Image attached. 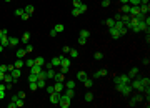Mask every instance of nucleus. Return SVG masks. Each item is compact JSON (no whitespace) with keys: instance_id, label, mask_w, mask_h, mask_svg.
<instances>
[{"instance_id":"nucleus-57","label":"nucleus","mask_w":150,"mask_h":108,"mask_svg":"<svg viewBox=\"0 0 150 108\" xmlns=\"http://www.w3.org/2000/svg\"><path fill=\"white\" fill-rule=\"evenodd\" d=\"M99 72H100V75H102V76L107 75V70H105V68H102V70H99Z\"/></svg>"},{"instance_id":"nucleus-37","label":"nucleus","mask_w":150,"mask_h":108,"mask_svg":"<svg viewBox=\"0 0 150 108\" xmlns=\"http://www.w3.org/2000/svg\"><path fill=\"white\" fill-rule=\"evenodd\" d=\"M94 58H95V60H99V62H100V60L103 58V53H102V52H95V53H94Z\"/></svg>"},{"instance_id":"nucleus-25","label":"nucleus","mask_w":150,"mask_h":108,"mask_svg":"<svg viewBox=\"0 0 150 108\" xmlns=\"http://www.w3.org/2000/svg\"><path fill=\"white\" fill-rule=\"evenodd\" d=\"M23 12H25V13H28V15H32L33 12H35V7H33V5H27L25 8H23Z\"/></svg>"},{"instance_id":"nucleus-2","label":"nucleus","mask_w":150,"mask_h":108,"mask_svg":"<svg viewBox=\"0 0 150 108\" xmlns=\"http://www.w3.org/2000/svg\"><path fill=\"white\" fill-rule=\"evenodd\" d=\"M70 102H72V98H68L67 95H60L57 105H58L60 108H68V107H70Z\"/></svg>"},{"instance_id":"nucleus-52","label":"nucleus","mask_w":150,"mask_h":108,"mask_svg":"<svg viewBox=\"0 0 150 108\" xmlns=\"http://www.w3.org/2000/svg\"><path fill=\"white\" fill-rule=\"evenodd\" d=\"M110 5V0H102V7H108Z\"/></svg>"},{"instance_id":"nucleus-61","label":"nucleus","mask_w":150,"mask_h":108,"mask_svg":"<svg viewBox=\"0 0 150 108\" xmlns=\"http://www.w3.org/2000/svg\"><path fill=\"white\" fill-rule=\"evenodd\" d=\"M120 3H122V5H125V3H128V0H120Z\"/></svg>"},{"instance_id":"nucleus-45","label":"nucleus","mask_w":150,"mask_h":108,"mask_svg":"<svg viewBox=\"0 0 150 108\" xmlns=\"http://www.w3.org/2000/svg\"><path fill=\"white\" fill-rule=\"evenodd\" d=\"M45 90H47V92H49V93L55 92V90H53V85H47V86H45Z\"/></svg>"},{"instance_id":"nucleus-48","label":"nucleus","mask_w":150,"mask_h":108,"mask_svg":"<svg viewBox=\"0 0 150 108\" xmlns=\"http://www.w3.org/2000/svg\"><path fill=\"white\" fill-rule=\"evenodd\" d=\"M20 18H22V20H28V18H30V15H28V13H25V12H23L22 15H20Z\"/></svg>"},{"instance_id":"nucleus-14","label":"nucleus","mask_w":150,"mask_h":108,"mask_svg":"<svg viewBox=\"0 0 150 108\" xmlns=\"http://www.w3.org/2000/svg\"><path fill=\"white\" fill-rule=\"evenodd\" d=\"M78 37L87 38V40H89V37H90V30H87V28H82V30H80V35H78Z\"/></svg>"},{"instance_id":"nucleus-47","label":"nucleus","mask_w":150,"mask_h":108,"mask_svg":"<svg viewBox=\"0 0 150 108\" xmlns=\"http://www.w3.org/2000/svg\"><path fill=\"white\" fill-rule=\"evenodd\" d=\"M78 43H80V45H85V43H87V38H82V37H78V40H77Z\"/></svg>"},{"instance_id":"nucleus-10","label":"nucleus","mask_w":150,"mask_h":108,"mask_svg":"<svg viewBox=\"0 0 150 108\" xmlns=\"http://www.w3.org/2000/svg\"><path fill=\"white\" fill-rule=\"evenodd\" d=\"M53 81H65V75L62 73V72H58V73H55L53 75V78H52Z\"/></svg>"},{"instance_id":"nucleus-50","label":"nucleus","mask_w":150,"mask_h":108,"mask_svg":"<svg viewBox=\"0 0 150 108\" xmlns=\"http://www.w3.org/2000/svg\"><path fill=\"white\" fill-rule=\"evenodd\" d=\"M44 67H45V70H49V68H53V67H52V63H50V62H45V63H44Z\"/></svg>"},{"instance_id":"nucleus-51","label":"nucleus","mask_w":150,"mask_h":108,"mask_svg":"<svg viewBox=\"0 0 150 108\" xmlns=\"http://www.w3.org/2000/svg\"><path fill=\"white\" fill-rule=\"evenodd\" d=\"M22 13H23V8H17V10H15V15L17 17H20Z\"/></svg>"},{"instance_id":"nucleus-1","label":"nucleus","mask_w":150,"mask_h":108,"mask_svg":"<svg viewBox=\"0 0 150 108\" xmlns=\"http://www.w3.org/2000/svg\"><path fill=\"white\" fill-rule=\"evenodd\" d=\"M115 88H117V92H118V93H122L123 97H127V95H130V93L133 92V90H132V86H130V83H117Z\"/></svg>"},{"instance_id":"nucleus-36","label":"nucleus","mask_w":150,"mask_h":108,"mask_svg":"<svg viewBox=\"0 0 150 108\" xmlns=\"http://www.w3.org/2000/svg\"><path fill=\"white\" fill-rule=\"evenodd\" d=\"M120 20H122L123 23H127V22L130 20V15H128V13H123V15H120Z\"/></svg>"},{"instance_id":"nucleus-4","label":"nucleus","mask_w":150,"mask_h":108,"mask_svg":"<svg viewBox=\"0 0 150 108\" xmlns=\"http://www.w3.org/2000/svg\"><path fill=\"white\" fill-rule=\"evenodd\" d=\"M130 80H132V78H130L128 75H117L115 78H113L115 85H117V83H130Z\"/></svg>"},{"instance_id":"nucleus-43","label":"nucleus","mask_w":150,"mask_h":108,"mask_svg":"<svg viewBox=\"0 0 150 108\" xmlns=\"http://www.w3.org/2000/svg\"><path fill=\"white\" fill-rule=\"evenodd\" d=\"M80 5H82V0H73V7L75 8H78Z\"/></svg>"},{"instance_id":"nucleus-7","label":"nucleus","mask_w":150,"mask_h":108,"mask_svg":"<svg viewBox=\"0 0 150 108\" xmlns=\"http://www.w3.org/2000/svg\"><path fill=\"white\" fill-rule=\"evenodd\" d=\"M53 90L58 93H62L65 90V85H63V81H53Z\"/></svg>"},{"instance_id":"nucleus-30","label":"nucleus","mask_w":150,"mask_h":108,"mask_svg":"<svg viewBox=\"0 0 150 108\" xmlns=\"http://www.w3.org/2000/svg\"><path fill=\"white\" fill-rule=\"evenodd\" d=\"M83 85L87 86V88H92V86H94V80H90V78H85V80H83Z\"/></svg>"},{"instance_id":"nucleus-59","label":"nucleus","mask_w":150,"mask_h":108,"mask_svg":"<svg viewBox=\"0 0 150 108\" xmlns=\"http://www.w3.org/2000/svg\"><path fill=\"white\" fill-rule=\"evenodd\" d=\"M140 5H149V0H140Z\"/></svg>"},{"instance_id":"nucleus-40","label":"nucleus","mask_w":150,"mask_h":108,"mask_svg":"<svg viewBox=\"0 0 150 108\" xmlns=\"http://www.w3.org/2000/svg\"><path fill=\"white\" fill-rule=\"evenodd\" d=\"M25 52H27V53H30V52H33V45H30V43H27V45H25Z\"/></svg>"},{"instance_id":"nucleus-20","label":"nucleus","mask_w":150,"mask_h":108,"mask_svg":"<svg viewBox=\"0 0 150 108\" xmlns=\"http://www.w3.org/2000/svg\"><path fill=\"white\" fill-rule=\"evenodd\" d=\"M28 40H30V33H28V32H25V33L22 35V38H20V42L27 45V43H28Z\"/></svg>"},{"instance_id":"nucleus-13","label":"nucleus","mask_w":150,"mask_h":108,"mask_svg":"<svg viewBox=\"0 0 150 108\" xmlns=\"http://www.w3.org/2000/svg\"><path fill=\"white\" fill-rule=\"evenodd\" d=\"M139 81L142 83V86H150V78L149 76H140Z\"/></svg>"},{"instance_id":"nucleus-16","label":"nucleus","mask_w":150,"mask_h":108,"mask_svg":"<svg viewBox=\"0 0 150 108\" xmlns=\"http://www.w3.org/2000/svg\"><path fill=\"white\" fill-rule=\"evenodd\" d=\"M85 78H89V76H87V73H85V72H77V80H80L83 83V80H85Z\"/></svg>"},{"instance_id":"nucleus-17","label":"nucleus","mask_w":150,"mask_h":108,"mask_svg":"<svg viewBox=\"0 0 150 108\" xmlns=\"http://www.w3.org/2000/svg\"><path fill=\"white\" fill-rule=\"evenodd\" d=\"M0 43H2L3 47H10V43H8V35H3V37H0Z\"/></svg>"},{"instance_id":"nucleus-60","label":"nucleus","mask_w":150,"mask_h":108,"mask_svg":"<svg viewBox=\"0 0 150 108\" xmlns=\"http://www.w3.org/2000/svg\"><path fill=\"white\" fill-rule=\"evenodd\" d=\"M3 76H5V73H3V72L0 70V81H3Z\"/></svg>"},{"instance_id":"nucleus-26","label":"nucleus","mask_w":150,"mask_h":108,"mask_svg":"<svg viewBox=\"0 0 150 108\" xmlns=\"http://www.w3.org/2000/svg\"><path fill=\"white\" fill-rule=\"evenodd\" d=\"M37 86H39V88H45V86H47L45 78H39V80H37Z\"/></svg>"},{"instance_id":"nucleus-23","label":"nucleus","mask_w":150,"mask_h":108,"mask_svg":"<svg viewBox=\"0 0 150 108\" xmlns=\"http://www.w3.org/2000/svg\"><path fill=\"white\" fill-rule=\"evenodd\" d=\"M83 98H85V102H87V103L94 102V93H92V92H87V93H85V97H83Z\"/></svg>"},{"instance_id":"nucleus-62","label":"nucleus","mask_w":150,"mask_h":108,"mask_svg":"<svg viewBox=\"0 0 150 108\" xmlns=\"http://www.w3.org/2000/svg\"><path fill=\"white\" fill-rule=\"evenodd\" d=\"M5 48V47H3V45H2V43H0V52H2V50Z\"/></svg>"},{"instance_id":"nucleus-34","label":"nucleus","mask_w":150,"mask_h":108,"mask_svg":"<svg viewBox=\"0 0 150 108\" xmlns=\"http://www.w3.org/2000/svg\"><path fill=\"white\" fill-rule=\"evenodd\" d=\"M27 80H28V81H37V80H39V75H35V73H30V75L27 76Z\"/></svg>"},{"instance_id":"nucleus-11","label":"nucleus","mask_w":150,"mask_h":108,"mask_svg":"<svg viewBox=\"0 0 150 108\" xmlns=\"http://www.w3.org/2000/svg\"><path fill=\"white\" fill-rule=\"evenodd\" d=\"M63 95H67L68 98H73L75 97V88H65L63 90Z\"/></svg>"},{"instance_id":"nucleus-24","label":"nucleus","mask_w":150,"mask_h":108,"mask_svg":"<svg viewBox=\"0 0 150 108\" xmlns=\"http://www.w3.org/2000/svg\"><path fill=\"white\" fill-rule=\"evenodd\" d=\"M53 28H55V32H57V33H62L63 30H65V25H63V23H57Z\"/></svg>"},{"instance_id":"nucleus-42","label":"nucleus","mask_w":150,"mask_h":108,"mask_svg":"<svg viewBox=\"0 0 150 108\" xmlns=\"http://www.w3.org/2000/svg\"><path fill=\"white\" fill-rule=\"evenodd\" d=\"M72 15H73V17H78V15H80V10L73 7V10H72Z\"/></svg>"},{"instance_id":"nucleus-53","label":"nucleus","mask_w":150,"mask_h":108,"mask_svg":"<svg viewBox=\"0 0 150 108\" xmlns=\"http://www.w3.org/2000/svg\"><path fill=\"white\" fill-rule=\"evenodd\" d=\"M7 107H8V108H17V103H15V102H12V100H10V103H8Z\"/></svg>"},{"instance_id":"nucleus-21","label":"nucleus","mask_w":150,"mask_h":108,"mask_svg":"<svg viewBox=\"0 0 150 108\" xmlns=\"http://www.w3.org/2000/svg\"><path fill=\"white\" fill-rule=\"evenodd\" d=\"M127 75L130 76V78H135V76L139 75V68H135V67H133V68H132V70H130V72H128Z\"/></svg>"},{"instance_id":"nucleus-18","label":"nucleus","mask_w":150,"mask_h":108,"mask_svg":"<svg viewBox=\"0 0 150 108\" xmlns=\"http://www.w3.org/2000/svg\"><path fill=\"white\" fill-rule=\"evenodd\" d=\"M60 67H68V68H70V58H67V57H62Z\"/></svg>"},{"instance_id":"nucleus-5","label":"nucleus","mask_w":150,"mask_h":108,"mask_svg":"<svg viewBox=\"0 0 150 108\" xmlns=\"http://www.w3.org/2000/svg\"><path fill=\"white\" fill-rule=\"evenodd\" d=\"M60 95L62 93H58V92H52L50 93V103H52V105H57V103H58V98H60Z\"/></svg>"},{"instance_id":"nucleus-44","label":"nucleus","mask_w":150,"mask_h":108,"mask_svg":"<svg viewBox=\"0 0 150 108\" xmlns=\"http://www.w3.org/2000/svg\"><path fill=\"white\" fill-rule=\"evenodd\" d=\"M3 35H8V30L7 28H0V37H3Z\"/></svg>"},{"instance_id":"nucleus-46","label":"nucleus","mask_w":150,"mask_h":108,"mask_svg":"<svg viewBox=\"0 0 150 108\" xmlns=\"http://www.w3.org/2000/svg\"><path fill=\"white\" fill-rule=\"evenodd\" d=\"M68 70H70L68 67H60V72L63 73V75H65V73H68Z\"/></svg>"},{"instance_id":"nucleus-9","label":"nucleus","mask_w":150,"mask_h":108,"mask_svg":"<svg viewBox=\"0 0 150 108\" xmlns=\"http://www.w3.org/2000/svg\"><path fill=\"white\" fill-rule=\"evenodd\" d=\"M60 62H62V55H58V57H53L50 63H52V67L55 68V67H60Z\"/></svg>"},{"instance_id":"nucleus-3","label":"nucleus","mask_w":150,"mask_h":108,"mask_svg":"<svg viewBox=\"0 0 150 108\" xmlns=\"http://www.w3.org/2000/svg\"><path fill=\"white\" fill-rule=\"evenodd\" d=\"M142 100H144V93H137V95H133L132 98H130V102H128V105H130V107H135V105H137V103L139 102H142Z\"/></svg>"},{"instance_id":"nucleus-38","label":"nucleus","mask_w":150,"mask_h":108,"mask_svg":"<svg viewBox=\"0 0 150 108\" xmlns=\"http://www.w3.org/2000/svg\"><path fill=\"white\" fill-rule=\"evenodd\" d=\"M33 65H35V62H33V58H27V62H25V67H28V68H32Z\"/></svg>"},{"instance_id":"nucleus-35","label":"nucleus","mask_w":150,"mask_h":108,"mask_svg":"<svg viewBox=\"0 0 150 108\" xmlns=\"http://www.w3.org/2000/svg\"><path fill=\"white\" fill-rule=\"evenodd\" d=\"M65 88H75V81H73V80H67Z\"/></svg>"},{"instance_id":"nucleus-63","label":"nucleus","mask_w":150,"mask_h":108,"mask_svg":"<svg viewBox=\"0 0 150 108\" xmlns=\"http://www.w3.org/2000/svg\"><path fill=\"white\" fill-rule=\"evenodd\" d=\"M5 2H12V0H5Z\"/></svg>"},{"instance_id":"nucleus-22","label":"nucleus","mask_w":150,"mask_h":108,"mask_svg":"<svg viewBox=\"0 0 150 108\" xmlns=\"http://www.w3.org/2000/svg\"><path fill=\"white\" fill-rule=\"evenodd\" d=\"M15 55H17V58H23V57L27 55V52H25V48H18Z\"/></svg>"},{"instance_id":"nucleus-39","label":"nucleus","mask_w":150,"mask_h":108,"mask_svg":"<svg viewBox=\"0 0 150 108\" xmlns=\"http://www.w3.org/2000/svg\"><path fill=\"white\" fill-rule=\"evenodd\" d=\"M87 8H89V7L85 5V3H83V2H82V5L78 7V10H80V13H85V12H87Z\"/></svg>"},{"instance_id":"nucleus-6","label":"nucleus","mask_w":150,"mask_h":108,"mask_svg":"<svg viewBox=\"0 0 150 108\" xmlns=\"http://www.w3.org/2000/svg\"><path fill=\"white\" fill-rule=\"evenodd\" d=\"M10 73H12V76H13V83H17V81H18V78L22 76V70H20V68H13Z\"/></svg>"},{"instance_id":"nucleus-55","label":"nucleus","mask_w":150,"mask_h":108,"mask_svg":"<svg viewBox=\"0 0 150 108\" xmlns=\"http://www.w3.org/2000/svg\"><path fill=\"white\" fill-rule=\"evenodd\" d=\"M50 37L53 38V37H57V32H55V28H52V30H50Z\"/></svg>"},{"instance_id":"nucleus-29","label":"nucleus","mask_w":150,"mask_h":108,"mask_svg":"<svg viewBox=\"0 0 150 108\" xmlns=\"http://www.w3.org/2000/svg\"><path fill=\"white\" fill-rule=\"evenodd\" d=\"M139 10H140V13L147 15L149 13V5H139Z\"/></svg>"},{"instance_id":"nucleus-27","label":"nucleus","mask_w":150,"mask_h":108,"mask_svg":"<svg viewBox=\"0 0 150 108\" xmlns=\"http://www.w3.org/2000/svg\"><path fill=\"white\" fill-rule=\"evenodd\" d=\"M45 72H47V80H52L53 75H55V70L53 68H49V70H45Z\"/></svg>"},{"instance_id":"nucleus-49","label":"nucleus","mask_w":150,"mask_h":108,"mask_svg":"<svg viewBox=\"0 0 150 108\" xmlns=\"http://www.w3.org/2000/svg\"><path fill=\"white\" fill-rule=\"evenodd\" d=\"M118 32H120V35H125V33L128 32V28H127V27H122L120 30H118Z\"/></svg>"},{"instance_id":"nucleus-32","label":"nucleus","mask_w":150,"mask_h":108,"mask_svg":"<svg viewBox=\"0 0 150 108\" xmlns=\"http://www.w3.org/2000/svg\"><path fill=\"white\" fill-rule=\"evenodd\" d=\"M120 12H122V13H128V12H130V5H128V3L122 5L120 7Z\"/></svg>"},{"instance_id":"nucleus-15","label":"nucleus","mask_w":150,"mask_h":108,"mask_svg":"<svg viewBox=\"0 0 150 108\" xmlns=\"http://www.w3.org/2000/svg\"><path fill=\"white\" fill-rule=\"evenodd\" d=\"M13 67H15V68H20V70H22V67H25V62H23V58H17V62L13 63Z\"/></svg>"},{"instance_id":"nucleus-28","label":"nucleus","mask_w":150,"mask_h":108,"mask_svg":"<svg viewBox=\"0 0 150 108\" xmlns=\"http://www.w3.org/2000/svg\"><path fill=\"white\" fill-rule=\"evenodd\" d=\"M33 62H35V65H39V67H44L45 60L42 58V57H37V58H33Z\"/></svg>"},{"instance_id":"nucleus-12","label":"nucleus","mask_w":150,"mask_h":108,"mask_svg":"<svg viewBox=\"0 0 150 108\" xmlns=\"http://www.w3.org/2000/svg\"><path fill=\"white\" fill-rule=\"evenodd\" d=\"M8 43H10V47H17V45L20 43V38H17V37H8Z\"/></svg>"},{"instance_id":"nucleus-33","label":"nucleus","mask_w":150,"mask_h":108,"mask_svg":"<svg viewBox=\"0 0 150 108\" xmlns=\"http://www.w3.org/2000/svg\"><path fill=\"white\" fill-rule=\"evenodd\" d=\"M103 23H105L107 27L110 28V27H113V25H115V20H113V18H107V20L103 22Z\"/></svg>"},{"instance_id":"nucleus-56","label":"nucleus","mask_w":150,"mask_h":108,"mask_svg":"<svg viewBox=\"0 0 150 108\" xmlns=\"http://www.w3.org/2000/svg\"><path fill=\"white\" fill-rule=\"evenodd\" d=\"M100 76H102V75H100V72H95V73H94V80H97V78H100Z\"/></svg>"},{"instance_id":"nucleus-19","label":"nucleus","mask_w":150,"mask_h":108,"mask_svg":"<svg viewBox=\"0 0 150 108\" xmlns=\"http://www.w3.org/2000/svg\"><path fill=\"white\" fill-rule=\"evenodd\" d=\"M40 72H42V67H39V65H33L30 68V73H35V75H39Z\"/></svg>"},{"instance_id":"nucleus-31","label":"nucleus","mask_w":150,"mask_h":108,"mask_svg":"<svg viewBox=\"0 0 150 108\" xmlns=\"http://www.w3.org/2000/svg\"><path fill=\"white\" fill-rule=\"evenodd\" d=\"M68 55H70V58H77V57H78V50H75V48H70Z\"/></svg>"},{"instance_id":"nucleus-58","label":"nucleus","mask_w":150,"mask_h":108,"mask_svg":"<svg viewBox=\"0 0 150 108\" xmlns=\"http://www.w3.org/2000/svg\"><path fill=\"white\" fill-rule=\"evenodd\" d=\"M17 95H18V97H20V98H25V95H27V93H25V92H18V93H17Z\"/></svg>"},{"instance_id":"nucleus-54","label":"nucleus","mask_w":150,"mask_h":108,"mask_svg":"<svg viewBox=\"0 0 150 108\" xmlns=\"http://www.w3.org/2000/svg\"><path fill=\"white\" fill-rule=\"evenodd\" d=\"M62 52H63V53H68V52H70V47H68V45H65V47L62 48Z\"/></svg>"},{"instance_id":"nucleus-41","label":"nucleus","mask_w":150,"mask_h":108,"mask_svg":"<svg viewBox=\"0 0 150 108\" xmlns=\"http://www.w3.org/2000/svg\"><path fill=\"white\" fill-rule=\"evenodd\" d=\"M128 5H140V0H128Z\"/></svg>"},{"instance_id":"nucleus-8","label":"nucleus","mask_w":150,"mask_h":108,"mask_svg":"<svg viewBox=\"0 0 150 108\" xmlns=\"http://www.w3.org/2000/svg\"><path fill=\"white\" fill-rule=\"evenodd\" d=\"M108 33H110V37L115 38V40H118V38H120V32H118L115 27H110V28H108Z\"/></svg>"}]
</instances>
